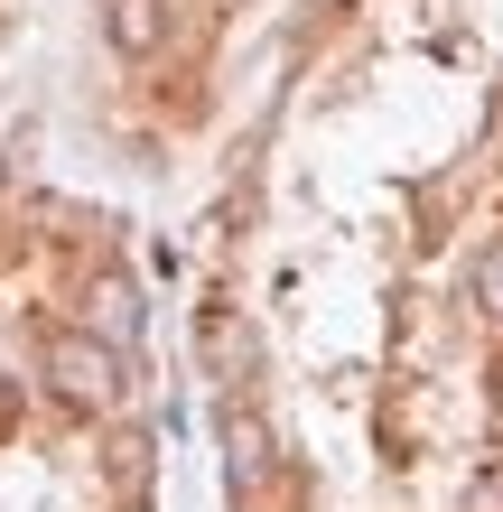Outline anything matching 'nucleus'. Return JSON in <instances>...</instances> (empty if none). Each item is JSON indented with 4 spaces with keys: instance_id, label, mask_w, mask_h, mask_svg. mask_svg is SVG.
<instances>
[{
    "instance_id": "obj_5",
    "label": "nucleus",
    "mask_w": 503,
    "mask_h": 512,
    "mask_svg": "<svg viewBox=\"0 0 503 512\" xmlns=\"http://www.w3.org/2000/svg\"><path fill=\"white\" fill-rule=\"evenodd\" d=\"M103 28H112L122 56H150L168 38V0H103Z\"/></svg>"
},
{
    "instance_id": "obj_6",
    "label": "nucleus",
    "mask_w": 503,
    "mask_h": 512,
    "mask_svg": "<svg viewBox=\"0 0 503 512\" xmlns=\"http://www.w3.org/2000/svg\"><path fill=\"white\" fill-rule=\"evenodd\" d=\"M476 308H485V326H503V243H485V261H476Z\"/></svg>"
},
{
    "instance_id": "obj_3",
    "label": "nucleus",
    "mask_w": 503,
    "mask_h": 512,
    "mask_svg": "<svg viewBox=\"0 0 503 512\" xmlns=\"http://www.w3.org/2000/svg\"><path fill=\"white\" fill-rule=\"evenodd\" d=\"M84 326H94L103 345H122V354L150 336V298H140V280H131V270H103V280L84 289Z\"/></svg>"
},
{
    "instance_id": "obj_1",
    "label": "nucleus",
    "mask_w": 503,
    "mask_h": 512,
    "mask_svg": "<svg viewBox=\"0 0 503 512\" xmlns=\"http://www.w3.org/2000/svg\"><path fill=\"white\" fill-rule=\"evenodd\" d=\"M47 391L66 410H112L122 401V345H103L94 326H56L47 336Z\"/></svg>"
},
{
    "instance_id": "obj_7",
    "label": "nucleus",
    "mask_w": 503,
    "mask_h": 512,
    "mask_svg": "<svg viewBox=\"0 0 503 512\" xmlns=\"http://www.w3.org/2000/svg\"><path fill=\"white\" fill-rule=\"evenodd\" d=\"M466 512H503V457L476 466V485H466Z\"/></svg>"
},
{
    "instance_id": "obj_2",
    "label": "nucleus",
    "mask_w": 503,
    "mask_h": 512,
    "mask_svg": "<svg viewBox=\"0 0 503 512\" xmlns=\"http://www.w3.org/2000/svg\"><path fill=\"white\" fill-rule=\"evenodd\" d=\"M215 457H224V485L233 494H261V485H271V466H280V438H271V419H261L252 401H233L215 419Z\"/></svg>"
},
{
    "instance_id": "obj_4",
    "label": "nucleus",
    "mask_w": 503,
    "mask_h": 512,
    "mask_svg": "<svg viewBox=\"0 0 503 512\" xmlns=\"http://www.w3.org/2000/svg\"><path fill=\"white\" fill-rule=\"evenodd\" d=\"M196 345H205V364H215V382H243V373H252V326L233 317V308H205Z\"/></svg>"
}]
</instances>
